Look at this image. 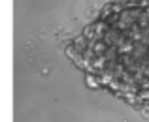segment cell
<instances>
[{"label": "cell", "instance_id": "obj_1", "mask_svg": "<svg viewBox=\"0 0 149 122\" xmlns=\"http://www.w3.org/2000/svg\"><path fill=\"white\" fill-rule=\"evenodd\" d=\"M70 60L91 88L149 116V0H117L68 43Z\"/></svg>", "mask_w": 149, "mask_h": 122}]
</instances>
